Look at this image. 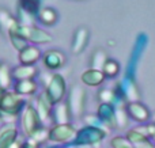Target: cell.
Wrapping results in <instances>:
<instances>
[{"label": "cell", "mask_w": 155, "mask_h": 148, "mask_svg": "<svg viewBox=\"0 0 155 148\" xmlns=\"http://www.w3.org/2000/svg\"><path fill=\"white\" fill-rule=\"evenodd\" d=\"M12 33H16L21 37H23L27 42L33 43H48L52 42V40H53L48 31L37 26H18V29Z\"/></svg>", "instance_id": "8"}, {"label": "cell", "mask_w": 155, "mask_h": 148, "mask_svg": "<svg viewBox=\"0 0 155 148\" xmlns=\"http://www.w3.org/2000/svg\"><path fill=\"white\" fill-rule=\"evenodd\" d=\"M11 84H12L11 68L5 63H3V64H0V88L8 91L11 88Z\"/></svg>", "instance_id": "23"}, {"label": "cell", "mask_w": 155, "mask_h": 148, "mask_svg": "<svg viewBox=\"0 0 155 148\" xmlns=\"http://www.w3.org/2000/svg\"><path fill=\"white\" fill-rule=\"evenodd\" d=\"M105 75L102 71H95V69H87L82 73L80 80L83 84L88 87H97L99 84H102L105 82Z\"/></svg>", "instance_id": "19"}, {"label": "cell", "mask_w": 155, "mask_h": 148, "mask_svg": "<svg viewBox=\"0 0 155 148\" xmlns=\"http://www.w3.org/2000/svg\"><path fill=\"white\" fill-rule=\"evenodd\" d=\"M37 82L34 79H30V80H21V82H15L14 84V92L21 95H31L37 91Z\"/></svg>", "instance_id": "22"}, {"label": "cell", "mask_w": 155, "mask_h": 148, "mask_svg": "<svg viewBox=\"0 0 155 148\" xmlns=\"http://www.w3.org/2000/svg\"><path fill=\"white\" fill-rule=\"evenodd\" d=\"M107 132L99 129V128H94V127H86L80 128L76 132V136L74 139V141L71 143V146L74 147H91L99 144L102 140L105 139Z\"/></svg>", "instance_id": "3"}, {"label": "cell", "mask_w": 155, "mask_h": 148, "mask_svg": "<svg viewBox=\"0 0 155 148\" xmlns=\"http://www.w3.org/2000/svg\"><path fill=\"white\" fill-rule=\"evenodd\" d=\"M129 117L127 114L125 109L123 108H117L116 109V127L118 128H125L129 124Z\"/></svg>", "instance_id": "29"}, {"label": "cell", "mask_w": 155, "mask_h": 148, "mask_svg": "<svg viewBox=\"0 0 155 148\" xmlns=\"http://www.w3.org/2000/svg\"><path fill=\"white\" fill-rule=\"evenodd\" d=\"M78 129L72 124H60V125H53L49 129L48 135V141L56 144H71L76 136Z\"/></svg>", "instance_id": "5"}, {"label": "cell", "mask_w": 155, "mask_h": 148, "mask_svg": "<svg viewBox=\"0 0 155 148\" xmlns=\"http://www.w3.org/2000/svg\"><path fill=\"white\" fill-rule=\"evenodd\" d=\"M147 45H148V35L146 34V33H140V34H137V37L135 38L134 46H132V52H131V56H129V60H128V64H127V69H125L124 76L135 79L137 67H139L140 60H142V56H143V53H144Z\"/></svg>", "instance_id": "2"}, {"label": "cell", "mask_w": 155, "mask_h": 148, "mask_svg": "<svg viewBox=\"0 0 155 148\" xmlns=\"http://www.w3.org/2000/svg\"><path fill=\"white\" fill-rule=\"evenodd\" d=\"M49 148H70V147H60V146H57V147H49Z\"/></svg>", "instance_id": "34"}, {"label": "cell", "mask_w": 155, "mask_h": 148, "mask_svg": "<svg viewBox=\"0 0 155 148\" xmlns=\"http://www.w3.org/2000/svg\"><path fill=\"white\" fill-rule=\"evenodd\" d=\"M88 40H90V31H88L87 27L80 26L78 27L74 33V38H72V52L75 54L82 53L86 49L88 43Z\"/></svg>", "instance_id": "14"}, {"label": "cell", "mask_w": 155, "mask_h": 148, "mask_svg": "<svg viewBox=\"0 0 155 148\" xmlns=\"http://www.w3.org/2000/svg\"><path fill=\"white\" fill-rule=\"evenodd\" d=\"M38 71L34 65H18L14 69H11V76H12V80L15 82H21V80H30V79H34L37 76Z\"/></svg>", "instance_id": "17"}, {"label": "cell", "mask_w": 155, "mask_h": 148, "mask_svg": "<svg viewBox=\"0 0 155 148\" xmlns=\"http://www.w3.org/2000/svg\"><path fill=\"white\" fill-rule=\"evenodd\" d=\"M45 92L53 105H56V103H59V102H63L65 94H67V84H65V80H64V78H63V75H60V73L52 75V79L48 83V86H46Z\"/></svg>", "instance_id": "7"}, {"label": "cell", "mask_w": 155, "mask_h": 148, "mask_svg": "<svg viewBox=\"0 0 155 148\" xmlns=\"http://www.w3.org/2000/svg\"><path fill=\"white\" fill-rule=\"evenodd\" d=\"M102 72H104L105 78H116L120 73V64L114 59H109L102 68Z\"/></svg>", "instance_id": "26"}, {"label": "cell", "mask_w": 155, "mask_h": 148, "mask_svg": "<svg viewBox=\"0 0 155 148\" xmlns=\"http://www.w3.org/2000/svg\"><path fill=\"white\" fill-rule=\"evenodd\" d=\"M112 148H134L131 143L127 140V137H121V136H116L110 141Z\"/></svg>", "instance_id": "31"}, {"label": "cell", "mask_w": 155, "mask_h": 148, "mask_svg": "<svg viewBox=\"0 0 155 148\" xmlns=\"http://www.w3.org/2000/svg\"><path fill=\"white\" fill-rule=\"evenodd\" d=\"M87 97L86 91L79 86H72V88L68 92L67 105L70 108L71 116L72 117H82L84 116L86 111V103H87Z\"/></svg>", "instance_id": "6"}, {"label": "cell", "mask_w": 155, "mask_h": 148, "mask_svg": "<svg viewBox=\"0 0 155 148\" xmlns=\"http://www.w3.org/2000/svg\"><path fill=\"white\" fill-rule=\"evenodd\" d=\"M44 65L48 68L49 71H54L61 68L65 64V54L63 52L57 50V49H51L46 50L42 56Z\"/></svg>", "instance_id": "13"}, {"label": "cell", "mask_w": 155, "mask_h": 148, "mask_svg": "<svg viewBox=\"0 0 155 148\" xmlns=\"http://www.w3.org/2000/svg\"><path fill=\"white\" fill-rule=\"evenodd\" d=\"M71 117L72 116H71V111L67 102L63 101V102L53 105V109H52V121L54 122V125L70 124Z\"/></svg>", "instance_id": "15"}, {"label": "cell", "mask_w": 155, "mask_h": 148, "mask_svg": "<svg viewBox=\"0 0 155 148\" xmlns=\"http://www.w3.org/2000/svg\"><path fill=\"white\" fill-rule=\"evenodd\" d=\"M151 120H153L154 124H155V113H154V114H151Z\"/></svg>", "instance_id": "33"}, {"label": "cell", "mask_w": 155, "mask_h": 148, "mask_svg": "<svg viewBox=\"0 0 155 148\" xmlns=\"http://www.w3.org/2000/svg\"><path fill=\"white\" fill-rule=\"evenodd\" d=\"M26 102L15 92L10 90L0 88V120L5 124H12V121L22 113Z\"/></svg>", "instance_id": "1"}, {"label": "cell", "mask_w": 155, "mask_h": 148, "mask_svg": "<svg viewBox=\"0 0 155 148\" xmlns=\"http://www.w3.org/2000/svg\"><path fill=\"white\" fill-rule=\"evenodd\" d=\"M19 23L18 21H16V18H14L12 15H11L10 11L7 10H0V30H3L4 33H7V34H10V33L15 31L16 29H18Z\"/></svg>", "instance_id": "20"}, {"label": "cell", "mask_w": 155, "mask_h": 148, "mask_svg": "<svg viewBox=\"0 0 155 148\" xmlns=\"http://www.w3.org/2000/svg\"><path fill=\"white\" fill-rule=\"evenodd\" d=\"M97 116L107 128L116 127V108L112 103H101L97 110Z\"/></svg>", "instance_id": "16"}, {"label": "cell", "mask_w": 155, "mask_h": 148, "mask_svg": "<svg viewBox=\"0 0 155 148\" xmlns=\"http://www.w3.org/2000/svg\"><path fill=\"white\" fill-rule=\"evenodd\" d=\"M117 88L120 90V92L123 94L124 99L128 102H139L140 101V91L139 87L136 84V80L132 78H127L124 76L121 79V82L117 84Z\"/></svg>", "instance_id": "9"}, {"label": "cell", "mask_w": 155, "mask_h": 148, "mask_svg": "<svg viewBox=\"0 0 155 148\" xmlns=\"http://www.w3.org/2000/svg\"><path fill=\"white\" fill-rule=\"evenodd\" d=\"M84 121H86V125H88V127H94V128H99V129L105 130V132H107L109 130V128L106 127V125L104 124V122L99 120V117L97 116V114H84Z\"/></svg>", "instance_id": "28"}, {"label": "cell", "mask_w": 155, "mask_h": 148, "mask_svg": "<svg viewBox=\"0 0 155 148\" xmlns=\"http://www.w3.org/2000/svg\"><path fill=\"white\" fill-rule=\"evenodd\" d=\"M98 97H99V99L102 101V103H112V105H114V99H116L114 90L104 88L99 91Z\"/></svg>", "instance_id": "30"}, {"label": "cell", "mask_w": 155, "mask_h": 148, "mask_svg": "<svg viewBox=\"0 0 155 148\" xmlns=\"http://www.w3.org/2000/svg\"><path fill=\"white\" fill-rule=\"evenodd\" d=\"M19 130L14 124H4L0 128V148H11L18 141Z\"/></svg>", "instance_id": "12"}, {"label": "cell", "mask_w": 155, "mask_h": 148, "mask_svg": "<svg viewBox=\"0 0 155 148\" xmlns=\"http://www.w3.org/2000/svg\"><path fill=\"white\" fill-rule=\"evenodd\" d=\"M109 60L106 52L102 50V49H97L95 52L93 53V57H91V69L95 71H102L104 65L106 64V61Z\"/></svg>", "instance_id": "24"}, {"label": "cell", "mask_w": 155, "mask_h": 148, "mask_svg": "<svg viewBox=\"0 0 155 148\" xmlns=\"http://www.w3.org/2000/svg\"><path fill=\"white\" fill-rule=\"evenodd\" d=\"M22 148H38V144L34 140H31L30 137H27L23 141V144H22Z\"/></svg>", "instance_id": "32"}, {"label": "cell", "mask_w": 155, "mask_h": 148, "mask_svg": "<svg viewBox=\"0 0 155 148\" xmlns=\"http://www.w3.org/2000/svg\"><path fill=\"white\" fill-rule=\"evenodd\" d=\"M8 35H10V41H11V43H12V46L19 52V53L29 46V42H27L23 37H21L19 34H16V33H10Z\"/></svg>", "instance_id": "27"}, {"label": "cell", "mask_w": 155, "mask_h": 148, "mask_svg": "<svg viewBox=\"0 0 155 148\" xmlns=\"http://www.w3.org/2000/svg\"><path fill=\"white\" fill-rule=\"evenodd\" d=\"M41 57H42V53H41L40 48L34 45H29L19 53V61L23 65H34Z\"/></svg>", "instance_id": "18"}, {"label": "cell", "mask_w": 155, "mask_h": 148, "mask_svg": "<svg viewBox=\"0 0 155 148\" xmlns=\"http://www.w3.org/2000/svg\"><path fill=\"white\" fill-rule=\"evenodd\" d=\"M21 127L27 137L33 136L40 128H42V122H41L34 106L31 105L25 106V109L21 113Z\"/></svg>", "instance_id": "4"}, {"label": "cell", "mask_w": 155, "mask_h": 148, "mask_svg": "<svg viewBox=\"0 0 155 148\" xmlns=\"http://www.w3.org/2000/svg\"><path fill=\"white\" fill-rule=\"evenodd\" d=\"M125 111L131 120H135L142 124L151 120V111L142 102H128L125 105Z\"/></svg>", "instance_id": "10"}, {"label": "cell", "mask_w": 155, "mask_h": 148, "mask_svg": "<svg viewBox=\"0 0 155 148\" xmlns=\"http://www.w3.org/2000/svg\"><path fill=\"white\" fill-rule=\"evenodd\" d=\"M41 2L42 0H19L18 2V8L27 11L29 14L37 16L38 11L41 10Z\"/></svg>", "instance_id": "25"}, {"label": "cell", "mask_w": 155, "mask_h": 148, "mask_svg": "<svg viewBox=\"0 0 155 148\" xmlns=\"http://www.w3.org/2000/svg\"><path fill=\"white\" fill-rule=\"evenodd\" d=\"M59 12L53 7H41V10L37 14V19L45 26H53L57 22Z\"/></svg>", "instance_id": "21"}, {"label": "cell", "mask_w": 155, "mask_h": 148, "mask_svg": "<svg viewBox=\"0 0 155 148\" xmlns=\"http://www.w3.org/2000/svg\"><path fill=\"white\" fill-rule=\"evenodd\" d=\"M52 109H53V103L51 102L49 97L46 95L45 91H42L37 98V105H35V110L40 117L41 122L45 124L52 120Z\"/></svg>", "instance_id": "11"}]
</instances>
